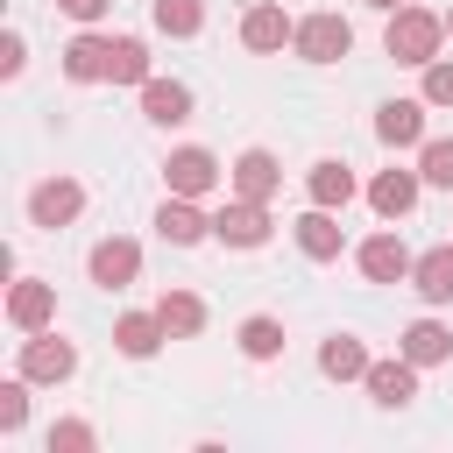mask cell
Listing matches in <instances>:
<instances>
[{
  "mask_svg": "<svg viewBox=\"0 0 453 453\" xmlns=\"http://www.w3.org/2000/svg\"><path fill=\"white\" fill-rule=\"evenodd\" d=\"M439 42H446V14H432V7H396L382 28V50L396 64H418V71L439 57Z\"/></svg>",
  "mask_w": 453,
  "mask_h": 453,
  "instance_id": "6da1fadb",
  "label": "cell"
},
{
  "mask_svg": "<svg viewBox=\"0 0 453 453\" xmlns=\"http://www.w3.org/2000/svg\"><path fill=\"white\" fill-rule=\"evenodd\" d=\"M219 177H226V170H219V156H212V149H198V142H184V149H170V156H163V184H170L177 198H212V191H219Z\"/></svg>",
  "mask_w": 453,
  "mask_h": 453,
  "instance_id": "7a4b0ae2",
  "label": "cell"
},
{
  "mask_svg": "<svg viewBox=\"0 0 453 453\" xmlns=\"http://www.w3.org/2000/svg\"><path fill=\"white\" fill-rule=\"evenodd\" d=\"M347 50H354V21H347V14L319 7V14L297 21V57H304V64H340Z\"/></svg>",
  "mask_w": 453,
  "mask_h": 453,
  "instance_id": "3957f363",
  "label": "cell"
},
{
  "mask_svg": "<svg viewBox=\"0 0 453 453\" xmlns=\"http://www.w3.org/2000/svg\"><path fill=\"white\" fill-rule=\"evenodd\" d=\"M269 234H276V219H269L262 198H241V191H234V198L212 212V241H226V248H262Z\"/></svg>",
  "mask_w": 453,
  "mask_h": 453,
  "instance_id": "277c9868",
  "label": "cell"
},
{
  "mask_svg": "<svg viewBox=\"0 0 453 453\" xmlns=\"http://www.w3.org/2000/svg\"><path fill=\"white\" fill-rule=\"evenodd\" d=\"M14 368H21L28 382H71V375H78V347H71V340H57V333L42 326V333H28V340H21Z\"/></svg>",
  "mask_w": 453,
  "mask_h": 453,
  "instance_id": "5b68a950",
  "label": "cell"
},
{
  "mask_svg": "<svg viewBox=\"0 0 453 453\" xmlns=\"http://www.w3.org/2000/svg\"><path fill=\"white\" fill-rule=\"evenodd\" d=\"M78 212H85V184H78V177H42V184L28 191V226H42V234L71 226Z\"/></svg>",
  "mask_w": 453,
  "mask_h": 453,
  "instance_id": "8992f818",
  "label": "cell"
},
{
  "mask_svg": "<svg viewBox=\"0 0 453 453\" xmlns=\"http://www.w3.org/2000/svg\"><path fill=\"white\" fill-rule=\"evenodd\" d=\"M283 42H297V21L283 14V0H255V7L241 14V50H255V57H276Z\"/></svg>",
  "mask_w": 453,
  "mask_h": 453,
  "instance_id": "52a82bcc",
  "label": "cell"
},
{
  "mask_svg": "<svg viewBox=\"0 0 453 453\" xmlns=\"http://www.w3.org/2000/svg\"><path fill=\"white\" fill-rule=\"evenodd\" d=\"M85 269H92V283H99V290H127V283L142 276V248H134L127 234H106V241L85 255Z\"/></svg>",
  "mask_w": 453,
  "mask_h": 453,
  "instance_id": "ba28073f",
  "label": "cell"
},
{
  "mask_svg": "<svg viewBox=\"0 0 453 453\" xmlns=\"http://www.w3.org/2000/svg\"><path fill=\"white\" fill-rule=\"evenodd\" d=\"M64 78H71V85H99V78H113V35H99V28L71 35V42H64Z\"/></svg>",
  "mask_w": 453,
  "mask_h": 453,
  "instance_id": "9c48e42d",
  "label": "cell"
},
{
  "mask_svg": "<svg viewBox=\"0 0 453 453\" xmlns=\"http://www.w3.org/2000/svg\"><path fill=\"white\" fill-rule=\"evenodd\" d=\"M226 184H234L241 198H262V205H269V198L283 191V163H276L269 149H241V156L226 163Z\"/></svg>",
  "mask_w": 453,
  "mask_h": 453,
  "instance_id": "30bf717a",
  "label": "cell"
},
{
  "mask_svg": "<svg viewBox=\"0 0 453 453\" xmlns=\"http://www.w3.org/2000/svg\"><path fill=\"white\" fill-rule=\"evenodd\" d=\"M156 234H163L170 248H198V241L212 234V212H205L198 198H177V191H170V198L156 205Z\"/></svg>",
  "mask_w": 453,
  "mask_h": 453,
  "instance_id": "8fae6325",
  "label": "cell"
},
{
  "mask_svg": "<svg viewBox=\"0 0 453 453\" xmlns=\"http://www.w3.org/2000/svg\"><path fill=\"white\" fill-rule=\"evenodd\" d=\"M354 262H361L368 283H411V262H418V255L403 248V234H368Z\"/></svg>",
  "mask_w": 453,
  "mask_h": 453,
  "instance_id": "7c38bea8",
  "label": "cell"
},
{
  "mask_svg": "<svg viewBox=\"0 0 453 453\" xmlns=\"http://www.w3.org/2000/svg\"><path fill=\"white\" fill-rule=\"evenodd\" d=\"M57 319V283H42V276H21L14 290H7V326H21V333H42Z\"/></svg>",
  "mask_w": 453,
  "mask_h": 453,
  "instance_id": "4fadbf2b",
  "label": "cell"
},
{
  "mask_svg": "<svg viewBox=\"0 0 453 453\" xmlns=\"http://www.w3.org/2000/svg\"><path fill=\"white\" fill-rule=\"evenodd\" d=\"M375 142L382 149H425V99H389L375 113Z\"/></svg>",
  "mask_w": 453,
  "mask_h": 453,
  "instance_id": "5bb4252c",
  "label": "cell"
},
{
  "mask_svg": "<svg viewBox=\"0 0 453 453\" xmlns=\"http://www.w3.org/2000/svg\"><path fill=\"white\" fill-rule=\"evenodd\" d=\"M290 234H297V255H304V262H340V241H347V234H340V219H333L326 205L297 212V219H290Z\"/></svg>",
  "mask_w": 453,
  "mask_h": 453,
  "instance_id": "9a60e30c",
  "label": "cell"
},
{
  "mask_svg": "<svg viewBox=\"0 0 453 453\" xmlns=\"http://www.w3.org/2000/svg\"><path fill=\"white\" fill-rule=\"evenodd\" d=\"M368 396H375L382 411H403V403L418 396V361H411V354H396V361H368Z\"/></svg>",
  "mask_w": 453,
  "mask_h": 453,
  "instance_id": "2e32d148",
  "label": "cell"
},
{
  "mask_svg": "<svg viewBox=\"0 0 453 453\" xmlns=\"http://www.w3.org/2000/svg\"><path fill=\"white\" fill-rule=\"evenodd\" d=\"M411 290L439 311V304H453V241H439V248H425L418 262H411Z\"/></svg>",
  "mask_w": 453,
  "mask_h": 453,
  "instance_id": "e0dca14e",
  "label": "cell"
},
{
  "mask_svg": "<svg viewBox=\"0 0 453 453\" xmlns=\"http://www.w3.org/2000/svg\"><path fill=\"white\" fill-rule=\"evenodd\" d=\"M418 191H425V177H418V170H375L368 205H375V219H403V212L418 205Z\"/></svg>",
  "mask_w": 453,
  "mask_h": 453,
  "instance_id": "ac0fdd59",
  "label": "cell"
},
{
  "mask_svg": "<svg viewBox=\"0 0 453 453\" xmlns=\"http://www.w3.org/2000/svg\"><path fill=\"white\" fill-rule=\"evenodd\" d=\"M396 354H411L418 368H439V361H453V326H439V319H411V326L396 333Z\"/></svg>",
  "mask_w": 453,
  "mask_h": 453,
  "instance_id": "d6986e66",
  "label": "cell"
},
{
  "mask_svg": "<svg viewBox=\"0 0 453 453\" xmlns=\"http://www.w3.org/2000/svg\"><path fill=\"white\" fill-rule=\"evenodd\" d=\"M142 120H156V127H184V120H191V85H177V78H149V85H142Z\"/></svg>",
  "mask_w": 453,
  "mask_h": 453,
  "instance_id": "ffe728a7",
  "label": "cell"
},
{
  "mask_svg": "<svg viewBox=\"0 0 453 453\" xmlns=\"http://www.w3.org/2000/svg\"><path fill=\"white\" fill-rule=\"evenodd\" d=\"M304 191H311V205H326V212H340L361 184H354V170L340 163V156H319L311 170H304Z\"/></svg>",
  "mask_w": 453,
  "mask_h": 453,
  "instance_id": "44dd1931",
  "label": "cell"
},
{
  "mask_svg": "<svg viewBox=\"0 0 453 453\" xmlns=\"http://www.w3.org/2000/svg\"><path fill=\"white\" fill-rule=\"evenodd\" d=\"M163 340H170V333H163V319H156V311H120V319H113V347H120L127 361H149Z\"/></svg>",
  "mask_w": 453,
  "mask_h": 453,
  "instance_id": "7402d4cb",
  "label": "cell"
},
{
  "mask_svg": "<svg viewBox=\"0 0 453 453\" xmlns=\"http://www.w3.org/2000/svg\"><path fill=\"white\" fill-rule=\"evenodd\" d=\"M319 375H326V382H368V347H361L354 333H333V340L319 347Z\"/></svg>",
  "mask_w": 453,
  "mask_h": 453,
  "instance_id": "603a6c76",
  "label": "cell"
},
{
  "mask_svg": "<svg viewBox=\"0 0 453 453\" xmlns=\"http://www.w3.org/2000/svg\"><path fill=\"white\" fill-rule=\"evenodd\" d=\"M156 319H163L170 340H198V333H205V297H191V290H163V297H156Z\"/></svg>",
  "mask_w": 453,
  "mask_h": 453,
  "instance_id": "cb8c5ba5",
  "label": "cell"
},
{
  "mask_svg": "<svg viewBox=\"0 0 453 453\" xmlns=\"http://www.w3.org/2000/svg\"><path fill=\"white\" fill-rule=\"evenodd\" d=\"M234 340H241V354H248V361H276V354H283V319L255 311V319H241V333H234Z\"/></svg>",
  "mask_w": 453,
  "mask_h": 453,
  "instance_id": "d4e9b609",
  "label": "cell"
},
{
  "mask_svg": "<svg viewBox=\"0 0 453 453\" xmlns=\"http://www.w3.org/2000/svg\"><path fill=\"white\" fill-rule=\"evenodd\" d=\"M156 71H149V42L142 35H113V78L106 85H149Z\"/></svg>",
  "mask_w": 453,
  "mask_h": 453,
  "instance_id": "484cf974",
  "label": "cell"
},
{
  "mask_svg": "<svg viewBox=\"0 0 453 453\" xmlns=\"http://www.w3.org/2000/svg\"><path fill=\"white\" fill-rule=\"evenodd\" d=\"M149 21H156L163 35H198V28H205V0H156Z\"/></svg>",
  "mask_w": 453,
  "mask_h": 453,
  "instance_id": "4316f807",
  "label": "cell"
},
{
  "mask_svg": "<svg viewBox=\"0 0 453 453\" xmlns=\"http://www.w3.org/2000/svg\"><path fill=\"white\" fill-rule=\"evenodd\" d=\"M418 177H425L432 191H453V134H432V142L418 149Z\"/></svg>",
  "mask_w": 453,
  "mask_h": 453,
  "instance_id": "83f0119b",
  "label": "cell"
},
{
  "mask_svg": "<svg viewBox=\"0 0 453 453\" xmlns=\"http://www.w3.org/2000/svg\"><path fill=\"white\" fill-rule=\"evenodd\" d=\"M28 425V375L14 368V382H0V432H21Z\"/></svg>",
  "mask_w": 453,
  "mask_h": 453,
  "instance_id": "f1b7e54d",
  "label": "cell"
},
{
  "mask_svg": "<svg viewBox=\"0 0 453 453\" xmlns=\"http://www.w3.org/2000/svg\"><path fill=\"white\" fill-rule=\"evenodd\" d=\"M92 439H99V432H92L85 418H64V425H50V453H92Z\"/></svg>",
  "mask_w": 453,
  "mask_h": 453,
  "instance_id": "f546056e",
  "label": "cell"
},
{
  "mask_svg": "<svg viewBox=\"0 0 453 453\" xmlns=\"http://www.w3.org/2000/svg\"><path fill=\"white\" fill-rule=\"evenodd\" d=\"M425 106H453V57H432L425 64V92H418Z\"/></svg>",
  "mask_w": 453,
  "mask_h": 453,
  "instance_id": "4dcf8cb0",
  "label": "cell"
},
{
  "mask_svg": "<svg viewBox=\"0 0 453 453\" xmlns=\"http://www.w3.org/2000/svg\"><path fill=\"white\" fill-rule=\"evenodd\" d=\"M21 64H28V42L7 28V35H0V78H21Z\"/></svg>",
  "mask_w": 453,
  "mask_h": 453,
  "instance_id": "1f68e13d",
  "label": "cell"
},
{
  "mask_svg": "<svg viewBox=\"0 0 453 453\" xmlns=\"http://www.w3.org/2000/svg\"><path fill=\"white\" fill-rule=\"evenodd\" d=\"M57 7H64V14H71V21H85V28H92V21H99V14H106V7H113V0H57Z\"/></svg>",
  "mask_w": 453,
  "mask_h": 453,
  "instance_id": "d6a6232c",
  "label": "cell"
},
{
  "mask_svg": "<svg viewBox=\"0 0 453 453\" xmlns=\"http://www.w3.org/2000/svg\"><path fill=\"white\" fill-rule=\"evenodd\" d=\"M361 7H375V14H396V7H403V0H361Z\"/></svg>",
  "mask_w": 453,
  "mask_h": 453,
  "instance_id": "836d02e7",
  "label": "cell"
},
{
  "mask_svg": "<svg viewBox=\"0 0 453 453\" xmlns=\"http://www.w3.org/2000/svg\"><path fill=\"white\" fill-rule=\"evenodd\" d=\"M446 35H453V7H446Z\"/></svg>",
  "mask_w": 453,
  "mask_h": 453,
  "instance_id": "e575fe53",
  "label": "cell"
}]
</instances>
